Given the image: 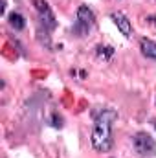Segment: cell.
<instances>
[{"mask_svg":"<svg viewBox=\"0 0 156 158\" xmlns=\"http://www.w3.org/2000/svg\"><path fill=\"white\" fill-rule=\"evenodd\" d=\"M94 13L86 7V6H81L77 9V26H76V30L81 31V33H86L92 26H94Z\"/></svg>","mask_w":156,"mask_h":158,"instance_id":"4","label":"cell"},{"mask_svg":"<svg viewBox=\"0 0 156 158\" xmlns=\"http://www.w3.org/2000/svg\"><path fill=\"white\" fill-rule=\"evenodd\" d=\"M35 7H37V11H39L40 22L44 24V28L53 30V28L57 26V22H55V15L51 13L48 2H46V0H35Z\"/></svg>","mask_w":156,"mask_h":158,"instance_id":"3","label":"cell"},{"mask_svg":"<svg viewBox=\"0 0 156 158\" xmlns=\"http://www.w3.org/2000/svg\"><path fill=\"white\" fill-rule=\"evenodd\" d=\"M110 19L114 20V24L117 26V30H119L125 37H130V35H132V26H130V20H129L123 13H119V11H117V13H112V15H110Z\"/></svg>","mask_w":156,"mask_h":158,"instance_id":"5","label":"cell"},{"mask_svg":"<svg viewBox=\"0 0 156 158\" xmlns=\"http://www.w3.org/2000/svg\"><path fill=\"white\" fill-rule=\"evenodd\" d=\"M9 24H11V28H15V30H24L26 20H24V17H22L20 13H11V15H9Z\"/></svg>","mask_w":156,"mask_h":158,"instance_id":"7","label":"cell"},{"mask_svg":"<svg viewBox=\"0 0 156 158\" xmlns=\"http://www.w3.org/2000/svg\"><path fill=\"white\" fill-rule=\"evenodd\" d=\"M132 143L140 156H154L156 155V142L147 132H136L132 138Z\"/></svg>","mask_w":156,"mask_h":158,"instance_id":"2","label":"cell"},{"mask_svg":"<svg viewBox=\"0 0 156 158\" xmlns=\"http://www.w3.org/2000/svg\"><path fill=\"white\" fill-rule=\"evenodd\" d=\"M51 125H53V127H63V119L57 118V114H55V116H53V123H51Z\"/></svg>","mask_w":156,"mask_h":158,"instance_id":"8","label":"cell"},{"mask_svg":"<svg viewBox=\"0 0 156 158\" xmlns=\"http://www.w3.org/2000/svg\"><path fill=\"white\" fill-rule=\"evenodd\" d=\"M140 48H142V53L145 57H151V59H156V42L151 39H143L140 42Z\"/></svg>","mask_w":156,"mask_h":158,"instance_id":"6","label":"cell"},{"mask_svg":"<svg viewBox=\"0 0 156 158\" xmlns=\"http://www.w3.org/2000/svg\"><path fill=\"white\" fill-rule=\"evenodd\" d=\"M117 119V112L112 109H105L97 118L92 132V145L99 153H107L112 149V125Z\"/></svg>","mask_w":156,"mask_h":158,"instance_id":"1","label":"cell"}]
</instances>
